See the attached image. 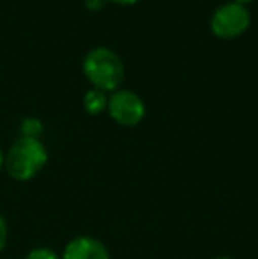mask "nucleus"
Segmentation results:
<instances>
[{
    "mask_svg": "<svg viewBox=\"0 0 258 259\" xmlns=\"http://www.w3.org/2000/svg\"><path fill=\"white\" fill-rule=\"evenodd\" d=\"M48 164V150L41 140L18 138L6 154L4 167L16 182H28L35 178Z\"/></svg>",
    "mask_w": 258,
    "mask_h": 259,
    "instance_id": "obj_1",
    "label": "nucleus"
},
{
    "mask_svg": "<svg viewBox=\"0 0 258 259\" xmlns=\"http://www.w3.org/2000/svg\"><path fill=\"white\" fill-rule=\"evenodd\" d=\"M124 62L114 50L97 46L83 58V74L94 89L112 94L124 81Z\"/></svg>",
    "mask_w": 258,
    "mask_h": 259,
    "instance_id": "obj_2",
    "label": "nucleus"
},
{
    "mask_svg": "<svg viewBox=\"0 0 258 259\" xmlns=\"http://www.w3.org/2000/svg\"><path fill=\"white\" fill-rule=\"evenodd\" d=\"M251 25L249 11L235 2L219 6L210 16V30L219 39H237Z\"/></svg>",
    "mask_w": 258,
    "mask_h": 259,
    "instance_id": "obj_3",
    "label": "nucleus"
},
{
    "mask_svg": "<svg viewBox=\"0 0 258 259\" xmlns=\"http://www.w3.org/2000/svg\"><path fill=\"white\" fill-rule=\"evenodd\" d=\"M106 111L110 118L122 127H136L147 115L143 99L128 89H119L108 96Z\"/></svg>",
    "mask_w": 258,
    "mask_h": 259,
    "instance_id": "obj_4",
    "label": "nucleus"
},
{
    "mask_svg": "<svg viewBox=\"0 0 258 259\" xmlns=\"http://www.w3.org/2000/svg\"><path fill=\"white\" fill-rule=\"evenodd\" d=\"M60 259H112L108 247L99 238L78 235L65 243Z\"/></svg>",
    "mask_w": 258,
    "mask_h": 259,
    "instance_id": "obj_5",
    "label": "nucleus"
},
{
    "mask_svg": "<svg viewBox=\"0 0 258 259\" xmlns=\"http://www.w3.org/2000/svg\"><path fill=\"white\" fill-rule=\"evenodd\" d=\"M106 106H108V94L103 92V90L90 89L83 96V108H85V111L89 115L92 116L101 115L103 111H106Z\"/></svg>",
    "mask_w": 258,
    "mask_h": 259,
    "instance_id": "obj_6",
    "label": "nucleus"
},
{
    "mask_svg": "<svg viewBox=\"0 0 258 259\" xmlns=\"http://www.w3.org/2000/svg\"><path fill=\"white\" fill-rule=\"evenodd\" d=\"M21 136L23 138H35L39 140V136L43 134V122L39 118H34V116H28L21 122Z\"/></svg>",
    "mask_w": 258,
    "mask_h": 259,
    "instance_id": "obj_7",
    "label": "nucleus"
},
{
    "mask_svg": "<svg viewBox=\"0 0 258 259\" xmlns=\"http://www.w3.org/2000/svg\"><path fill=\"white\" fill-rule=\"evenodd\" d=\"M25 259H60V254H57L50 247H35V249L28 250Z\"/></svg>",
    "mask_w": 258,
    "mask_h": 259,
    "instance_id": "obj_8",
    "label": "nucleus"
},
{
    "mask_svg": "<svg viewBox=\"0 0 258 259\" xmlns=\"http://www.w3.org/2000/svg\"><path fill=\"white\" fill-rule=\"evenodd\" d=\"M7 238H9V228H7L6 219L0 215V254H2V250L6 249Z\"/></svg>",
    "mask_w": 258,
    "mask_h": 259,
    "instance_id": "obj_9",
    "label": "nucleus"
},
{
    "mask_svg": "<svg viewBox=\"0 0 258 259\" xmlns=\"http://www.w3.org/2000/svg\"><path fill=\"white\" fill-rule=\"evenodd\" d=\"M106 2L108 0H83L87 11H90V13H97V11H101L104 6H106Z\"/></svg>",
    "mask_w": 258,
    "mask_h": 259,
    "instance_id": "obj_10",
    "label": "nucleus"
},
{
    "mask_svg": "<svg viewBox=\"0 0 258 259\" xmlns=\"http://www.w3.org/2000/svg\"><path fill=\"white\" fill-rule=\"evenodd\" d=\"M112 4H117V6H134V4L141 2V0H108Z\"/></svg>",
    "mask_w": 258,
    "mask_h": 259,
    "instance_id": "obj_11",
    "label": "nucleus"
},
{
    "mask_svg": "<svg viewBox=\"0 0 258 259\" xmlns=\"http://www.w3.org/2000/svg\"><path fill=\"white\" fill-rule=\"evenodd\" d=\"M4 160H6V154H4L2 147H0V169L4 167Z\"/></svg>",
    "mask_w": 258,
    "mask_h": 259,
    "instance_id": "obj_12",
    "label": "nucleus"
},
{
    "mask_svg": "<svg viewBox=\"0 0 258 259\" xmlns=\"http://www.w3.org/2000/svg\"><path fill=\"white\" fill-rule=\"evenodd\" d=\"M234 2H235V4H239V6H244V7H246L248 4H251L253 0H234Z\"/></svg>",
    "mask_w": 258,
    "mask_h": 259,
    "instance_id": "obj_13",
    "label": "nucleus"
},
{
    "mask_svg": "<svg viewBox=\"0 0 258 259\" xmlns=\"http://www.w3.org/2000/svg\"><path fill=\"white\" fill-rule=\"evenodd\" d=\"M214 259H234V257H230V256H216Z\"/></svg>",
    "mask_w": 258,
    "mask_h": 259,
    "instance_id": "obj_14",
    "label": "nucleus"
}]
</instances>
